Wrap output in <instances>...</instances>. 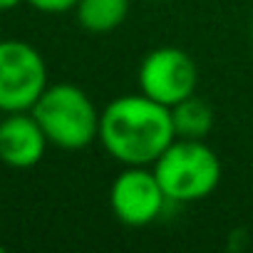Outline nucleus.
Segmentation results:
<instances>
[{
  "label": "nucleus",
  "instance_id": "nucleus-12",
  "mask_svg": "<svg viewBox=\"0 0 253 253\" xmlns=\"http://www.w3.org/2000/svg\"><path fill=\"white\" fill-rule=\"evenodd\" d=\"M147 3H171V0H147Z\"/></svg>",
  "mask_w": 253,
  "mask_h": 253
},
{
  "label": "nucleus",
  "instance_id": "nucleus-9",
  "mask_svg": "<svg viewBox=\"0 0 253 253\" xmlns=\"http://www.w3.org/2000/svg\"><path fill=\"white\" fill-rule=\"evenodd\" d=\"M132 10V0H77L75 18L82 30L107 35L117 30Z\"/></svg>",
  "mask_w": 253,
  "mask_h": 253
},
{
  "label": "nucleus",
  "instance_id": "nucleus-11",
  "mask_svg": "<svg viewBox=\"0 0 253 253\" xmlns=\"http://www.w3.org/2000/svg\"><path fill=\"white\" fill-rule=\"evenodd\" d=\"M20 3H25V0H0V10H13Z\"/></svg>",
  "mask_w": 253,
  "mask_h": 253
},
{
  "label": "nucleus",
  "instance_id": "nucleus-6",
  "mask_svg": "<svg viewBox=\"0 0 253 253\" xmlns=\"http://www.w3.org/2000/svg\"><path fill=\"white\" fill-rule=\"evenodd\" d=\"M169 204L152 167H124L109 186V209L129 228L154 223Z\"/></svg>",
  "mask_w": 253,
  "mask_h": 253
},
{
  "label": "nucleus",
  "instance_id": "nucleus-5",
  "mask_svg": "<svg viewBox=\"0 0 253 253\" xmlns=\"http://www.w3.org/2000/svg\"><path fill=\"white\" fill-rule=\"evenodd\" d=\"M137 82L142 94L164 107H174L181 99L196 94L199 67L186 50L164 45L144 55L137 72Z\"/></svg>",
  "mask_w": 253,
  "mask_h": 253
},
{
  "label": "nucleus",
  "instance_id": "nucleus-2",
  "mask_svg": "<svg viewBox=\"0 0 253 253\" xmlns=\"http://www.w3.org/2000/svg\"><path fill=\"white\" fill-rule=\"evenodd\" d=\"M30 112L42 126L47 142L57 149L80 152L99 137V109L77 84H47Z\"/></svg>",
  "mask_w": 253,
  "mask_h": 253
},
{
  "label": "nucleus",
  "instance_id": "nucleus-13",
  "mask_svg": "<svg viewBox=\"0 0 253 253\" xmlns=\"http://www.w3.org/2000/svg\"><path fill=\"white\" fill-rule=\"evenodd\" d=\"M3 251H5V246H3V243H0V253H3Z\"/></svg>",
  "mask_w": 253,
  "mask_h": 253
},
{
  "label": "nucleus",
  "instance_id": "nucleus-3",
  "mask_svg": "<svg viewBox=\"0 0 253 253\" xmlns=\"http://www.w3.org/2000/svg\"><path fill=\"white\" fill-rule=\"evenodd\" d=\"M171 204L209 199L221 184V159L201 139H174L152 164Z\"/></svg>",
  "mask_w": 253,
  "mask_h": 253
},
{
  "label": "nucleus",
  "instance_id": "nucleus-8",
  "mask_svg": "<svg viewBox=\"0 0 253 253\" xmlns=\"http://www.w3.org/2000/svg\"><path fill=\"white\" fill-rule=\"evenodd\" d=\"M169 109H171V124H174L176 139H201V142H206L209 134L213 132L216 112L199 94H191V97L181 99L179 104H174Z\"/></svg>",
  "mask_w": 253,
  "mask_h": 253
},
{
  "label": "nucleus",
  "instance_id": "nucleus-1",
  "mask_svg": "<svg viewBox=\"0 0 253 253\" xmlns=\"http://www.w3.org/2000/svg\"><path fill=\"white\" fill-rule=\"evenodd\" d=\"M176 139L171 109L147 94H122L99 112L102 149L122 167H152Z\"/></svg>",
  "mask_w": 253,
  "mask_h": 253
},
{
  "label": "nucleus",
  "instance_id": "nucleus-7",
  "mask_svg": "<svg viewBox=\"0 0 253 253\" xmlns=\"http://www.w3.org/2000/svg\"><path fill=\"white\" fill-rule=\"evenodd\" d=\"M50 142L33 112H10L0 119V162L10 169H33Z\"/></svg>",
  "mask_w": 253,
  "mask_h": 253
},
{
  "label": "nucleus",
  "instance_id": "nucleus-4",
  "mask_svg": "<svg viewBox=\"0 0 253 253\" xmlns=\"http://www.w3.org/2000/svg\"><path fill=\"white\" fill-rule=\"evenodd\" d=\"M47 89V62L25 40H0V112H30Z\"/></svg>",
  "mask_w": 253,
  "mask_h": 253
},
{
  "label": "nucleus",
  "instance_id": "nucleus-14",
  "mask_svg": "<svg viewBox=\"0 0 253 253\" xmlns=\"http://www.w3.org/2000/svg\"><path fill=\"white\" fill-rule=\"evenodd\" d=\"M251 40H253V25H251Z\"/></svg>",
  "mask_w": 253,
  "mask_h": 253
},
{
  "label": "nucleus",
  "instance_id": "nucleus-10",
  "mask_svg": "<svg viewBox=\"0 0 253 253\" xmlns=\"http://www.w3.org/2000/svg\"><path fill=\"white\" fill-rule=\"evenodd\" d=\"M30 8H35L38 13H45V15H57V13H67V10H75L77 0H25Z\"/></svg>",
  "mask_w": 253,
  "mask_h": 253
}]
</instances>
